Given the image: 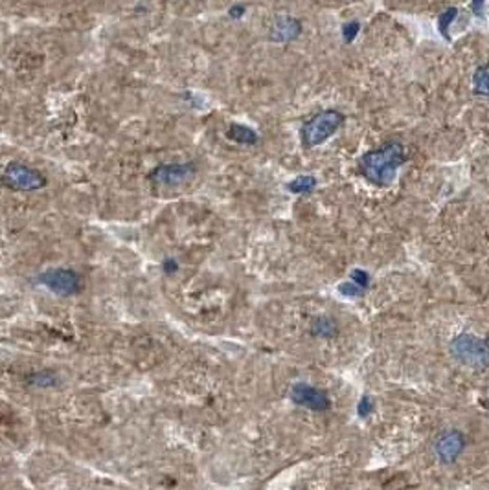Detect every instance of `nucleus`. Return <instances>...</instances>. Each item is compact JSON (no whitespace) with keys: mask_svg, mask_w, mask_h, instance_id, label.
<instances>
[{"mask_svg":"<svg viewBox=\"0 0 489 490\" xmlns=\"http://www.w3.org/2000/svg\"><path fill=\"white\" fill-rule=\"evenodd\" d=\"M313 333L322 338H331L337 333V325L329 318H318L313 323Z\"/></svg>","mask_w":489,"mask_h":490,"instance_id":"13","label":"nucleus"},{"mask_svg":"<svg viewBox=\"0 0 489 490\" xmlns=\"http://www.w3.org/2000/svg\"><path fill=\"white\" fill-rule=\"evenodd\" d=\"M243 11H245V8H243V6H234V8L230 9V15L238 18V17H241V15H243Z\"/></svg>","mask_w":489,"mask_h":490,"instance_id":"22","label":"nucleus"},{"mask_svg":"<svg viewBox=\"0 0 489 490\" xmlns=\"http://www.w3.org/2000/svg\"><path fill=\"white\" fill-rule=\"evenodd\" d=\"M351 281H353V283H357L359 287H362V289H368L370 276H368V274H366L362 268H355V270L351 272Z\"/></svg>","mask_w":489,"mask_h":490,"instance_id":"18","label":"nucleus"},{"mask_svg":"<svg viewBox=\"0 0 489 490\" xmlns=\"http://www.w3.org/2000/svg\"><path fill=\"white\" fill-rule=\"evenodd\" d=\"M30 382L37 387H50V385L57 384V377L52 371H37L33 373V377L30 378Z\"/></svg>","mask_w":489,"mask_h":490,"instance_id":"15","label":"nucleus"},{"mask_svg":"<svg viewBox=\"0 0 489 490\" xmlns=\"http://www.w3.org/2000/svg\"><path fill=\"white\" fill-rule=\"evenodd\" d=\"M359 33V22H348V24H344L342 26V35H344V40L346 43H353V39L357 37Z\"/></svg>","mask_w":489,"mask_h":490,"instance_id":"17","label":"nucleus"},{"mask_svg":"<svg viewBox=\"0 0 489 490\" xmlns=\"http://www.w3.org/2000/svg\"><path fill=\"white\" fill-rule=\"evenodd\" d=\"M473 88L476 96H482L489 101V65H482L476 68L473 75Z\"/></svg>","mask_w":489,"mask_h":490,"instance_id":"11","label":"nucleus"},{"mask_svg":"<svg viewBox=\"0 0 489 490\" xmlns=\"http://www.w3.org/2000/svg\"><path fill=\"white\" fill-rule=\"evenodd\" d=\"M193 164H164V166H159L151 173L149 178L154 180L157 184L173 186L186 178H190L193 175Z\"/></svg>","mask_w":489,"mask_h":490,"instance_id":"8","label":"nucleus"},{"mask_svg":"<svg viewBox=\"0 0 489 490\" xmlns=\"http://www.w3.org/2000/svg\"><path fill=\"white\" fill-rule=\"evenodd\" d=\"M339 292L342 294V296H348V298H357V296H362V294L366 292V289H362V287H359L357 283H353V281H348V283H342L339 287Z\"/></svg>","mask_w":489,"mask_h":490,"instance_id":"16","label":"nucleus"},{"mask_svg":"<svg viewBox=\"0 0 489 490\" xmlns=\"http://www.w3.org/2000/svg\"><path fill=\"white\" fill-rule=\"evenodd\" d=\"M41 284L57 296H72L81 289V279L70 268H50L37 277Z\"/></svg>","mask_w":489,"mask_h":490,"instance_id":"5","label":"nucleus"},{"mask_svg":"<svg viewBox=\"0 0 489 490\" xmlns=\"http://www.w3.org/2000/svg\"><path fill=\"white\" fill-rule=\"evenodd\" d=\"M453 358L469 369H485L489 365V343L475 334H458L449 343Z\"/></svg>","mask_w":489,"mask_h":490,"instance_id":"2","label":"nucleus"},{"mask_svg":"<svg viewBox=\"0 0 489 490\" xmlns=\"http://www.w3.org/2000/svg\"><path fill=\"white\" fill-rule=\"evenodd\" d=\"M465 439L460 434L458 430H447L434 442V452H436L438 459L441 463H454L458 459V455L462 454Z\"/></svg>","mask_w":489,"mask_h":490,"instance_id":"7","label":"nucleus"},{"mask_svg":"<svg viewBox=\"0 0 489 490\" xmlns=\"http://www.w3.org/2000/svg\"><path fill=\"white\" fill-rule=\"evenodd\" d=\"M177 267H179V264H177L175 261H173V259H168V261H164V270L168 272V274H171V272H175V270H177Z\"/></svg>","mask_w":489,"mask_h":490,"instance_id":"21","label":"nucleus"},{"mask_svg":"<svg viewBox=\"0 0 489 490\" xmlns=\"http://www.w3.org/2000/svg\"><path fill=\"white\" fill-rule=\"evenodd\" d=\"M374 410V400L370 397H362L361 402L357 404V413L361 417H368Z\"/></svg>","mask_w":489,"mask_h":490,"instance_id":"19","label":"nucleus"},{"mask_svg":"<svg viewBox=\"0 0 489 490\" xmlns=\"http://www.w3.org/2000/svg\"><path fill=\"white\" fill-rule=\"evenodd\" d=\"M344 116L339 112V110H322V112L315 114L313 118L307 119V121L302 125V141H304L305 147H317V145H322L327 138L335 134L339 131V127L342 125Z\"/></svg>","mask_w":489,"mask_h":490,"instance_id":"3","label":"nucleus"},{"mask_svg":"<svg viewBox=\"0 0 489 490\" xmlns=\"http://www.w3.org/2000/svg\"><path fill=\"white\" fill-rule=\"evenodd\" d=\"M456 15H458V11L454 8L447 9V11H443V13L440 15V18H438V30H440L441 37H445L447 40H451V35H449V28L451 24H453V21L456 18Z\"/></svg>","mask_w":489,"mask_h":490,"instance_id":"14","label":"nucleus"},{"mask_svg":"<svg viewBox=\"0 0 489 490\" xmlns=\"http://www.w3.org/2000/svg\"><path fill=\"white\" fill-rule=\"evenodd\" d=\"M289 398H291L296 406L307 407V410H313V412H326L327 407H329V398H327V395L318 390V387L305 384V382H298V384L292 385Z\"/></svg>","mask_w":489,"mask_h":490,"instance_id":"6","label":"nucleus"},{"mask_svg":"<svg viewBox=\"0 0 489 490\" xmlns=\"http://www.w3.org/2000/svg\"><path fill=\"white\" fill-rule=\"evenodd\" d=\"M405 160L406 154L403 145L397 141H388L377 149L366 153L359 162V171L370 184L384 188L394 182L397 169L405 164Z\"/></svg>","mask_w":489,"mask_h":490,"instance_id":"1","label":"nucleus"},{"mask_svg":"<svg viewBox=\"0 0 489 490\" xmlns=\"http://www.w3.org/2000/svg\"><path fill=\"white\" fill-rule=\"evenodd\" d=\"M315 188H317V178L307 175L298 176V178L291 180V182L287 184V189L291 193H295V195H309Z\"/></svg>","mask_w":489,"mask_h":490,"instance_id":"12","label":"nucleus"},{"mask_svg":"<svg viewBox=\"0 0 489 490\" xmlns=\"http://www.w3.org/2000/svg\"><path fill=\"white\" fill-rule=\"evenodd\" d=\"M484 2L485 0H473V11L476 17H484Z\"/></svg>","mask_w":489,"mask_h":490,"instance_id":"20","label":"nucleus"},{"mask_svg":"<svg viewBox=\"0 0 489 490\" xmlns=\"http://www.w3.org/2000/svg\"><path fill=\"white\" fill-rule=\"evenodd\" d=\"M2 182L8 188L18 189V191H35L46 184V178L41 171L33 169V167L11 162L6 166L4 173H2Z\"/></svg>","mask_w":489,"mask_h":490,"instance_id":"4","label":"nucleus"},{"mask_svg":"<svg viewBox=\"0 0 489 490\" xmlns=\"http://www.w3.org/2000/svg\"><path fill=\"white\" fill-rule=\"evenodd\" d=\"M228 138L230 140L238 141V144H245V145H252L258 141V134H256L250 127L241 125V123H232V125H230Z\"/></svg>","mask_w":489,"mask_h":490,"instance_id":"10","label":"nucleus"},{"mask_svg":"<svg viewBox=\"0 0 489 490\" xmlns=\"http://www.w3.org/2000/svg\"><path fill=\"white\" fill-rule=\"evenodd\" d=\"M300 22L296 18L283 17L276 22L270 31V39L278 40V43H289V40L296 39L300 35Z\"/></svg>","mask_w":489,"mask_h":490,"instance_id":"9","label":"nucleus"}]
</instances>
